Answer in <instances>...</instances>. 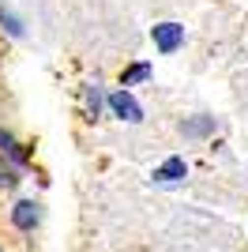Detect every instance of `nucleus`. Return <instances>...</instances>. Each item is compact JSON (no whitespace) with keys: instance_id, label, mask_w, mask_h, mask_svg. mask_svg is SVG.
Returning <instances> with one entry per match:
<instances>
[{"instance_id":"nucleus-5","label":"nucleus","mask_w":248,"mask_h":252,"mask_svg":"<svg viewBox=\"0 0 248 252\" xmlns=\"http://www.w3.org/2000/svg\"><path fill=\"white\" fill-rule=\"evenodd\" d=\"M0 27H4L11 38H23V23H19V15H15L8 4H0Z\"/></svg>"},{"instance_id":"nucleus-6","label":"nucleus","mask_w":248,"mask_h":252,"mask_svg":"<svg viewBox=\"0 0 248 252\" xmlns=\"http://www.w3.org/2000/svg\"><path fill=\"white\" fill-rule=\"evenodd\" d=\"M185 128V136H207L211 128H215V121L211 117H199V121H188V125H181Z\"/></svg>"},{"instance_id":"nucleus-3","label":"nucleus","mask_w":248,"mask_h":252,"mask_svg":"<svg viewBox=\"0 0 248 252\" xmlns=\"http://www.w3.org/2000/svg\"><path fill=\"white\" fill-rule=\"evenodd\" d=\"M38 219H41V211H38V203H34V200H19V203H15V211H11V222H15L19 230H34Z\"/></svg>"},{"instance_id":"nucleus-4","label":"nucleus","mask_w":248,"mask_h":252,"mask_svg":"<svg viewBox=\"0 0 248 252\" xmlns=\"http://www.w3.org/2000/svg\"><path fill=\"white\" fill-rule=\"evenodd\" d=\"M185 177V158H165L155 169V181H181Z\"/></svg>"},{"instance_id":"nucleus-8","label":"nucleus","mask_w":248,"mask_h":252,"mask_svg":"<svg viewBox=\"0 0 248 252\" xmlns=\"http://www.w3.org/2000/svg\"><path fill=\"white\" fill-rule=\"evenodd\" d=\"M87 105H91V117H98V109H102V91L98 87H87Z\"/></svg>"},{"instance_id":"nucleus-9","label":"nucleus","mask_w":248,"mask_h":252,"mask_svg":"<svg viewBox=\"0 0 248 252\" xmlns=\"http://www.w3.org/2000/svg\"><path fill=\"white\" fill-rule=\"evenodd\" d=\"M0 147L8 151V155H19V147L11 143V136H8V132H4V128H0Z\"/></svg>"},{"instance_id":"nucleus-10","label":"nucleus","mask_w":248,"mask_h":252,"mask_svg":"<svg viewBox=\"0 0 248 252\" xmlns=\"http://www.w3.org/2000/svg\"><path fill=\"white\" fill-rule=\"evenodd\" d=\"M147 75H151V68H147V64H139V68H132V72H128V83H132V79H147Z\"/></svg>"},{"instance_id":"nucleus-2","label":"nucleus","mask_w":248,"mask_h":252,"mask_svg":"<svg viewBox=\"0 0 248 252\" xmlns=\"http://www.w3.org/2000/svg\"><path fill=\"white\" fill-rule=\"evenodd\" d=\"M181 42H185V27H177V23H162V27H155V45L162 53H173Z\"/></svg>"},{"instance_id":"nucleus-7","label":"nucleus","mask_w":248,"mask_h":252,"mask_svg":"<svg viewBox=\"0 0 248 252\" xmlns=\"http://www.w3.org/2000/svg\"><path fill=\"white\" fill-rule=\"evenodd\" d=\"M15 181H19L15 166H11V162H4V155H0V189H15Z\"/></svg>"},{"instance_id":"nucleus-1","label":"nucleus","mask_w":248,"mask_h":252,"mask_svg":"<svg viewBox=\"0 0 248 252\" xmlns=\"http://www.w3.org/2000/svg\"><path fill=\"white\" fill-rule=\"evenodd\" d=\"M109 109H113L121 121H132V125H135V121H143V109H139V102H135L128 91H117V94L109 98Z\"/></svg>"}]
</instances>
